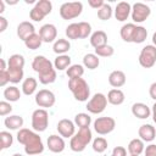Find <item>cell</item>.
Segmentation results:
<instances>
[{
	"label": "cell",
	"instance_id": "cell-22",
	"mask_svg": "<svg viewBox=\"0 0 156 156\" xmlns=\"http://www.w3.org/2000/svg\"><path fill=\"white\" fill-rule=\"evenodd\" d=\"M4 124L6 128H9L11 130H17V129L20 130L23 126V118L18 115H11V116L5 118Z\"/></svg>",
	"mask_w": 156,
	"mask_h": 156
},
{
	"label": "cell",
	"instance_id": "cell-32",
	"mask_svg": "<svg viewBox=\"0 0 156 156\" xmlns=\"http://www.w3.org/2000/svg\"><path fill=\"white\" fill-rule=\"evenodd\" d=\"M91 123V117L88 113L80 112L77 113L74 117V124H77L79 128H89Z\"/></svg>",
	"mask_w": 156,
	"mask_h": 156
},
{
	"label": "cell",
	"instance_id": "cell-55",
	"mask_svg": "<svg viewBox=\"0 0 156 156\" xmlns=\"http://www.w3.org/2000/svg\"><path fill=\"white\" fill-rule=\"evenodd\" d=\"M12 156H23V155H21V154H13Z\"/></svg>",
	"mask_w": 156,
	"mask_h": 156
},
{
	"label": "cell",
	"instance_id": "cell-54",
	"mask_svg": "<svg viewBox=\"0 0 156 156\" xmlns=\"http://www.w3.org/2000/svg\"><path fill=\"white\" fill-rule=\"evenodd\" d=\"M152 43H154L152 45H155V46H156V32L152 34Z\"/></svg>",
	"mask_w": 156,
	"mask_h": 156
},
{
	"label": "cell",
	"instance_id": "cell-18",
	"mask_svg": "<svg viewBox=\"0 0 156 156\" xmlns=\"http://www.w3.org/2000/svg\"><path fill=\"white\" fill-rule=\"evenodd\" d=\"M138 135L143 141L150 143L156 138V129L151 124H143L138 129Z\"/></svg>",
	"mask_w": 156,
	"mask_h": 156
},
{
	"label": "cell",
	"instance_id": "cell-28",
	"mask_svg": "<svg viewBox=\"0 0 156 156\" xmlns=\"http://www.w3.org/2000/svg\"><path fill=\"white\" fill-rule=\"evenodd\" d=\"M83 65L84 67H87L88 69H95L99 67L100 65V58L98 55L95 54H87L83 57Z\"/></svg>",
	"mask_w": 156,
	"mask_h": 156
},
{
	"label": "cell",
	"instance_id": "cell-41",
	"mask_svg": "<svg viewBox=\"0 0 156 156\" xmlns=\"http://www.w3.org/2000/svg\"><path fill=\"white\" fill-rule=\"evenodd\" d=\"M113 52H115L113 48L111 45H108V44L95 49V55H98L99 57H110V56L113 55Z\"/></svg>",
	"mask_w": 156,
	"mask_h": 156
},
{
	"label": "cell",
	"instance_id": "cell-33",
	"mask_svg": "<svg viewBox=\"0 0 156 156\" xmlns=\"http://www.w3.org/2000/svg\"><path fill=\"white\" fill-rule=\"evenodd\" d=\"M66 74H67V77L69 79H72V78H80L84 74V67L82 65H71L67 68Z\"/></svg>",
	"mask_w": 156,
	"mask_h": 156
},
{
	"label": "cell",
	"instance_id": "cell-20",
	"mask_svg": "<svg viewBox=\"0 0 156 156\" xmlns=\"http://www.w3.org/2000/svg\"><path fill=\"white\" fill-rule=\"evenodd\" d=\"M90 44L95 49L106 45L107 44V34L104 30H96V32H94L90 35Z\"/></svg>",
	"mask_w": 156,
	"mask_h": 156
},
{
	"label": "cell",
	"instance_id": "cell-48",
	"mask_svg": "<svg viewBox=\"0 0 156 156\" xmlns=\"http://www.w3.org/2000/svg\"><path fill=\"white\" fill-rule=\"evenodd\" d=\"M88 4H89L90 7H93V9H95V10H99V9L105 4V1H104V0H89Z\"/></svg>",
	"mask_w": 156,
	"mask_h": 156
},
{
	"label": "cell",
	"instance_id": "cell-47",
	"mask_svg": "<svg viewBox=\"0 0 156 156\" xmlns=\"http://www.w3.org/2000/svg\"><path fill=\"white\" fill-rule=\"evenodd\" d=\"M144 155L145 156H156V145L155 144L147 145L146 149L144 150Z\"/></svg>",
	"mask_w": 156,
	"mask_h": 156
},
{
	"label": "cell",
	"instance_id": "cell-53",
	"mask_svg": "<svg viewBox=\"0 0 156 156\" xmlns=\"http://www.w3.org/2000/svg\"><path fill=\"white\" fill-rule=\"evenodd\" d=\"M5 11V1L0 0V13H2Z\"/></svg>",
	"mask_w": 156,
	"mask_h": 156
},
{
	"label": "cell",
	"instance_id": "cell-12",
	"mask_svg": "<svg viewBox=\"0 0 156 156\" xmlns=\"http://www.w3.org/2000/svg\"><path fill=\"white\" fill-rule=\"evenodd\" d=\"M57 132L62 138H72L76 134V124L71 119L63 118L57 123Z\"/></svg>",
	"mask_w": 156,
	"mask_h": 156
},
{
	"label": "cell",
	"instance_id": "cell-9",
	"mask_svg": "<svg viewBox=\"0 0 156 156\" xmlns=\"http://www.w3.org/2000/svg\"><path fill=\"white\" fill-rule=\"evenodd\" d=\"M116 127V121L112 117H99L94 121V130L100 135L111 133Z\"/></svg>",
	"mask_w": 156,
	"mask_h": 156
},
{
	"label": "cell",
	"instance_id": "cell-21",
	"mask_svg": "<svg viewBox=\"0 0 156 156\" xmlns=\"http://www.w3.org/2000/svg\"><path fill=\"white\" fill-rule=\"evenodd\" d=\"M124 99H126L124 93L121 89H111L107 94V101L115 106L122 105L124 102Z\"/></svg>",
	"mask_w": 156,
	"mask_h": 156
},
{
	"label": "cell",
	"instance_id": "cell-13",
	"mask_svg": "<svg viewBox=\"0 0 156 156\" xmlns=\"http://www.w3.org/2000/svg\"><path fill=\"white\" fill-rule=\"evenodd\" d=\"M39 35H40V38L44 43H52L57 37V29L54 24L46 23V24L40 27Z\"/></svg>",
	"mask_w": 156,
	"mask_h": 156
},
{
	"label": "cell",
	"instance_id": "cell-37",
	"mask_svg": "<svg viewBox=\"0 0 156 156\" xmlns=\"http://www.w3.org/2000/svg\"><path fill=\"white\" fill-rule=\"evenodd\" d=\"M7 73H9L10 82L13 83V84L20 83L23 79V76H24L23 69H17V68H9L7 67Z\"/></svg>",
	"mask_w": 156,
	"mask_h": 156
},
{
	"label": "cell",
	"instance_id": "cell-46",
	"mask_svg": "<svg viewBox=\"0 0 156 156\" xmlns=\"http://www.w3.org/2000/svg\"><path fill=\"white\" fill-rule=\"evenodd\" d=\"M111 156H127V150L123 146H116L112 150Z\"/></svg>",
	"mask_w": 156,
	"mask_h": 156
},
{
	"label": "cell",
	"instance_id": "cell-5",
	"mask_svg": "<svg viewBox=\"0 0 156 156\" xmlns=\"http://www.w3.org/2000/svg\"><path fill=\"white\" fill-rule=\"evenodd\" d=\"M83 11V4L80 1L63 2L60 6V16L63 20H73L78 17Z\"/></svg>",
	"mask_w": 156,
	"mask_h": 156
},
{
	"label": "cell",
	"instance_id": "cell-49",
	"mask_svg": "<svg viewBox=\"0 0 156 156\" xmlns=\"http://www.w3.org/2000/svg\"><path fill=\"white\" fill-rule=\"evenodd\" d=\"M7 24H9L7 20H6L5 17L0 16V33H2V32H5V30H6V28H7Z\"/></svg>",
	"mask_w": 156,
	"mask_h": 156
},
{
	"label": "cell",
	"instance_id": "cell-10",
	"mask_svg": "<svg viewBox=\"0 0 156 156\" xmlns=\"http://www.w3.org/2000/svg\"><path fill=\"white\" fill-rule=\"evenodd\" d=\"M55 94L49 89H41L35 94V104L39 107H52L55 105Z\"/></svg>",
	"mask_w": 156,
	"mask_h": 156
},
{
	"label": "cell",
	"instance_id": "cell-35",
	"mask_svg": "<svg viewBox=\"0 0 156 156\" xmlns=\"http://www.w3.org/2000/svg\"><path fill=\"white\" fill-rule=\"evenodd\" d=\"M66 37L68 39L76 40L80 39V32H79V24L78 23H71L66 28Z\"/></svg>",
	"mask_w": 156,
	"mask_h": 156
},
{
	"label": "cell",
	"instance_id": "cell-3",
	"mask_svg": "<svg viewBox=\"0 0 156 156\" xmlns=\"http://www.w3.org/2000/svg\"><path fill=\"white\" fill-rule=\"evenodd\" d=\"M68 89L72 91L74 99L77 101H87L90 96V89L85 79L80 78H72L68 79Z\"/></svg>",
	"mask_w": 156,
	"mask_h": 156
},
{
	"label": "cell",
	"instance_id": "cell-8",
	"mask_svg": "<svg viewBox=\"0 0 156 156\" xmlns=\"http://www.w3.org/2000/svg\"><path fill=\"white\" fill-rule=\"evenodd\" d=\"M151 13V9L146 5V4H143V2H135L133 6H132V20L133 22L135 23H143L145 22Z\"/></svg>",
	"mask_w": 156,
	"mask_h": 156
},
{
	"label": "cell",
	"instance_id": "cell-16",
	"mask_svg": "<svg viewBox=\"0 0 156 156\" xmlns=\"http://www.w3.org/2000/svg\"><path fill=\"white\" fill-rule=\"evenodd\" d=\"M132 113L134 117H136L139 119H146L150 117L151 110L144 102H135L132 105Z\"/></svg>",
	"mask_w": 156,
	"mask_h": 156
},
{
	"label": "cell",
	"instance_id": "cell-2",
	"mask_svg": "<svg viewBox=\"0 0 156 156\" xmlns=\"http://www.w3.org/2000/svg\"><path fill=\"white\" fill-rule=\"evenodd\" d=\"M93 140V134L90 128H79V130L71 138L69 147L74 152H82Z\"/></svg>",
	"mask_w": 156,
	"mask_h": 156
},
{
	"label": "cell",
	"instance_id": "cell-39",
	"mask_svg": "<svg viewBox=\"0 0 156 156\" xmlns=\"http://www.w3.org/2000/svg\"><path fill=\"white\" fill-rule=\"evenodd\" d=\"M112 7H111V5H108V4H104L99 10H98V17L101 20V21H107V20H110L111 17H112Z\"/></svg>",
	"mask_w": 156,
	"mask_h": 156
},
{
	"label": "cell",
	"instance_id": "cell-40",
	"mask_svg": "<svg viewBox=\"0 0 156 156\" xmlns=\"http://www.w3.org/2000/svg\"><path fill=\"white\" fill-rule=\"evenodd\" d=\"M39 76V82L41 84H51L56 80V69H51L46 73H43V74H38Z\"/></svg>",
	"mask_w": 156,
	"mask_h": 156
},
{
	"label": "cell",
	"instance_id": "cell-50",
	"mask_svg": "<svg viewBox=\"0 0 156 156\" xmlns=\"http://www.w3.org/2000/svg\"><path fill=\"white\" fill-rule=\"evenodd\" d=\"M149 94H150V98L156 101V82H154V83L150 85V88H149Z\"/></svg>",
	"mask_w": 156,
	"mask_h": 156
},
{
	"label": "cell",
	"instance_id": "cell-4",
	"mask_svg": "<svg viewBox=\"0 0 156 156\" xmlns=\"http://www.w3.org/2000/svg\"><path fill=\"white\" fill-rule=\"evenodd\" d=\"M49 126V113L45 108H37L32 113V128L34 132H44Z\"/></svg>",
	"mask_w": 156,
	"mask_h": 156
},
{
	"label": "cell",
	"instance_id": "cell-17",
	"mask_svg": "<svg viewBox=\"0 0 156 156\" xmlns=\"http://www.w3.org/2000/svg\"><path fill=\"white\" fill-rule=\"evenodd\" d=\"M35 33V28L33 26V23L28 22V21H23L17 26V37L21 40H26L28 37H30L32 34Z\"/></svg>",
	"mask_w": 156,
	"mask_h": 156
},
{
	"label": "cell",
	"instance_id": "cell-30",
	"mask_svg": "<svg viewBox=\"0 0 156 156\" xmlns=\"http://www.w3.org/2000/svg\"><path fill=\"white\" fill-rule=\"evenodd\" d=\"M41 43H43V40H41L39 33H34V34H32L30 37H28V38L24 40V45H26L28 49H30V50H37V49H39L40 45H41Z\"/></svg>",
	"mask_w": 156,
	"mask_h": 156
},
{
	"label": "cell",
	"instance_id": "cell-45",
	"mask_svg": "<svg viewBox=\"0 0 156 156\" xmlns=\"http://www.w3.org/2000/svg\"><path fill=\"white\" fill-rule=\"evenodd\" d=\"M9 82H10V78H9L7 69L6 71H0V87H5Z\"/></svg>",
	"mask_w": 156,
	"mask_h": 156
},
{
	"label": "cell",
	"instance_id": "cell-52",
	"mask_svg": "<svg viewBox=\"0 0 156 156\" xmlns=\"http://www.w3.org/2000/svg\"><path fill=\"white\" fill-rule=\"evenodd\" d=\"M0 63H1L0 71H6V69H7V68H6V62H5V60H4V58H1V60H0Z\"/></svg>",
	"mask_w": 156,
	"mask_h": 156
},
{
	"label": "cell",
	"instance_id": "cell-36",
	"mask_svg": "<svg viewBox=\"0 0 156 156\" xmlns=\"http://www.w3.org/2000/svg\"><path fill=\"white\" fill-rule=\"evenodd\" d=\"M147 37V30L145 27L143 26H136V29L134 32V35H133V43L135 44H141L145 41Z\"/></svg>",
	"mask_w": 156,
	"mask_h": 156
},
{
	"label": "cell",
	"instance_id": "cell-6",
	"mask_svg": "<svg viewBox=\"0 0 156 156\" xmlns=\"http://www.w3.org/2000/svg\"><path fill=\"white\" fill-rule=\"evenodd\" d=\"M107 96L104 95L102 93H96L93 95V98L88 101L87 104V110L90 112V113H94V115H99L101 112L105 111L106 106H107Z\"/></svg>",
	"mask_w": 156,
	"mask_h": 156
},
{
	"label": "cell",
	"instance_id": "cell-7",
	"mask_svg": "<svg viewBox=\"0 0 156 156\" xmlns=\"http://www.w3.org/2000/svg\"><path fill=\"white\" fill-rule=\"evenodd\" d=\"M139 63L144 68H151L156 63V46L146 45L139 54Z\"/></svg>",
	"mask_w": 156,
	"mask_h": 156
},
{
	"label": "cell",
	"instance_id": "cell-51",
	"mask_svg": "<svg viewBox=\"0 0 156 156\" xmlns=\"http://www.w3.org/2000/svg\"><path fill=\"white\" fill-rule=\"evenodd\" d=\"M151 115H152V121L156 123V101L152 105V110H151Z\"/></svg>",
	"mask_w": 156,
	"mask_h": 156
},
{
	"label": "cell",
	"instance_id": "cell-26",
	"mask_svg": "<svg viewBox=\"0 0 156 156\" xmlns=\"http://www.w3.org/2000/svg\"><path fill=\"white\" fill-rule=\"evenodd\" d=\"M71 49V44L67 39H57L54 43L52 50L57 55H66V52Z\"/></svg>",
	"mask_w": 156,
	"mask_h": 156
},
{
	"label": "cell",
	"instance_id": "cell-23",
	"mask_svg": "<svg viewBox=\"0 0 156 156\" xmlns=\"http://www.w3.org/2000/svg\"><path fill=\"white\" fill-rule=\"evenodd\" d=\"M135 29H136V26L134 23H127L122 26L119 30V35L126 43H133V35H134Z\"/></svg>",
	"mask_w": 156,
	"mask_h": 156
},
{
	"label": "cell",
	"instance_id": "cell-25",
	"mask_svg": "<svg viewBox=\"0 0 156 156\" xmlns=\"http://www.w3.org/2000/svg\"><path fill=\"white\" fill-rule=\"evenodd\" d=\"M37 87H38L37 79L33 78V77H28V78H26V79L23 80V83H22V93H23L24 95L29 96V95L34 94V91L37 90Z\"/></svg>",
	"mask_w": 156,
	"mask_h": 156
},
{
	"label": "cell",
	"instance_id": "cell-38",
	"mask_svg": "<svg viewBox=\"0 0 156 156\" xmlns=\"http://www.w3.org/2000/svg\"><path fill=\"white\" fill-rule=\"evenodd\" d=\"M0 143H1V146L0 149L1 150H5L7 147H10L13 143V136L10 132H6V130H2L0 132Z\"/></svg>",
	"mask_w": 156,
	"mask_h": 156
},
{
	"label": "cell",
	"instance_id": "cell-27",
	"mask_svg": "<svg viewBox=\"0 0 156 156\" xmlns=\"http://www.w3.org/2000/svg\"><path fill=\"white\" fill-rule=\"evenodd\" d=\"M4 98L10 101V102H15V101H18L20 98H21V91L15 85H10L7 88H5L4 90Z\"/></svg>",
	"mask_w": 156,
	"mask_h": 156
},
{
	"label": "cell",
	"instance_id": "cell-29",
	"mask_svg": "<svg viewBox=\"0 0 156 156\" xmlns=\"http://www.w3.org/2000/svg\"><path fill=\"white\" fill-rule=\"evenodd\" d=\"M24 57L20 54H13L9 57V61H7V65H9V68H17V69H23L24 67Z\"/></svg>",
	"mask_w": 156,
	"mask_h": 156
},
{
	"label": "cell",
	"instance_id": "cell-34",
	"mask_svg": "<svg viewBox=\"0 0 156 156\" xmlns=\"http://www.w3.org/2000/svg\"><path fill=\"white\" fill-rule=\"evenodd\" d=\"M93 150L95 151V152H98V154H102L106 149H107V146H108V143H107V140L105 139V138H102V136H98V138H95L94 140H93Z\"/></svg>",
	"mask_w": 156,
	"mask_h": 156
},
{
	"label": "cell",
	"instance_id": "cell-56",
	"mask_svg": "<svg viewBox=\"0 0 156 156\" xmlns=\"http://www.w3.org/2000/svg\"><path fill=\"white\" fill-rule=\"evenodd\" d=\"M129 156H136V155H129Z\"/></svg>",
	"mask_w": 156,
	"mask_h": 156
},
{
	"label": "cell",
	"instance_id": "cell-43",
	"mask_svg": "<svg viewBox=\"0 0 156 156\" xmlns=\"http://www.w3.org/2000/svg\"><path fill=\"white\" fill-rule=\"evenodd\" d=\"M79 32H80V39H85L91 34V26L88 22H79Z\"/></svg>",
	"mask_w": 156,
	"mask_h": 156
},
{
	"label": "cell",
	"instance_id": "cell-42",
	"mask_svg": "<svg viewBox=\"0 0 156 156\" xmlns=\"http://www.w3.org/2000/svg\"><path fill=\"white\" fill-rule=\"evenodd\" d=\"M46 16V13L40 9V7H38L37 5H34V7L30 10V12H29V17H30V20H33V21H35V22H40V21H43V18Z\"/></svg>",
	"mask_w": 156,
	"mask_h": 156
},
{
	"label": "cell",
	"instance_id": "cell-1",
	"mask_svg": "<svg viewBox=\"0 0 156 156\" xmlns=\"http://www.w3.org/2000/svg\"><path fill=\"white\" fill-rule=\"evenodd\" d=\"M17 141L24 145V152L29 156H37L44 151L41 138L34 130L21 128L17 132Z\"/></svg>",
	"mask_w": 156,
	"mask_h": 156
},
{
	"label": "cell",
	"instance_id": "cell-11",
	"mask_svg": "<svg viewBox=\"0 0 156 156\" xmlns=\"http://www.w3.org/2000/svg\"><path fill=\"white\" fill-rule=\"evenodd\" d=\"M32 68L38 74H43V73H46V72L54 69V63L49 58H46L45 56L38 55L32 61Z\"/></svg>",
	"mask_w": 156,
	"mask_h": 156
},
{
	"label": "cell",
	"instance_id": "cell-15",
	"mask_svg": "<svg viewBox=\"0 0 156 156\" xmlns=\"http://www.w3.org/2000/svg\"><path fill=\"white\" fill-rule=\"evenodd\" d=\"M130 13H132V6H130L129 2L121 1V2L117 4V6L115 9V17H116L117 21L124 22L129 17Z\"/></svg>",
	"mask_w": 156,
	"mask_h": 156
},
{
	"label": "cell",
	"instance_id": "cell-57",
	"mask_svg": "<svg viewBox=\"0 0 156 156\" xmlns=\"http://www.w3.org/2000/svg\"><path fill=\"white\" fill-rule=\"evenodd\" d=\"M37 156H39V155H37Z\"/></svg>",
	"mask_w": 156,
	"mask_h": 156
},
{
	"label": "cell",
	"instance_id": "cell-24",
	"mask_svg": "<svg viewBox=\"0 0 156 156\" xmlns=\"http://www.w3.org/2000/svg\"><path fill=\"white\" fill-rule=\"evenodd\" d=\"M128 152H129V155H136V156H139L141 152H144V150H145V145H144V141L139 138H135V139H132L130 141H129V144H128Z\"/></svg>",
	"mask_w": 156,
	"mask_h": 156
},
{
	"label": "cell",
	"instance_id": "cell-44",
	"mask_svg": "<svg viewBox=\"0 0 156 156\" xmlns=\"http://www.w3.org/2000/svg\"><path fill=\"white\" fill-rule=\"evenodd\" d=\"M12 111V106L7 101H1L0 102V116H6L10 115Z\"/></svg>",
	"mask_w": 156,
	"mask_h": 156
},
{
	"label": "cell",
	"instance_id": "cell-19",
	"mask_svg": "<svg viewBox=\"0 0 156 156\" xmlns=\"http://www.w3.org/2000/svg\"><path fill=\"white\" fill-rule=\"evenodd\" d=\"M126 79H127V78H126L124 72L118 71V69L112 71V72L110 73V76H108V83H110V85L113 87L115 89H118V88L123 87V85L126 84Z\"/></svg>",
	"mask_w": 156,
	"mask_h": 156
},
{
	"label": "cell",
	"instance_id": "cell-14",
	"mask_svg": "<svg viewBox=\"0 0 156 156\" xmlns=\"http://www.w3.org/2000/svg\"><path fill=\"white\" fill-rule=\"evenodd\" d=\"M48 147L51 152H55V154H60L65 150L66 147V144H65V140L61 135H56V134H52L48 138Z\"/></svg>",
	"mask_w": 156,
	"mask_h": 156
},
{
	"label": "cell",
	"instance_id": "cell-31",
	"mask_svg": "<svg viewBox=\"0 0 156 156\" xmlns=\"http://www.w3.org/2000/svg\"><path fill=\"white\" fill-rule=\"evenodd\" d=\"M54 66L58 71L67 69L71 66V57L68 55H58L54 61Z\"/></svg>",
	"mask_w": 156,
	"mask_h": 156
}]
</instances>
